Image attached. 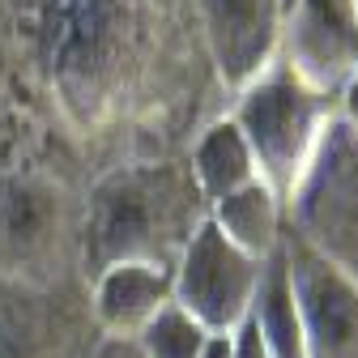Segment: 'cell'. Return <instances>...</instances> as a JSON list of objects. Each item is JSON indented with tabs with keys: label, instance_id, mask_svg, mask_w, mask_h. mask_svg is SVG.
<instances>
[{
	"label": "cell",
	"instance_id": "5b68a950",
	"mask_svg": "<svg viewBox=\"0 0 358 358\" xmlns=\"http://www.w3.org/2000/svg\"><path fill=\"white\" fill-rule=\"evenodd\" d=\"M286 227L358 282V137L333 124L329 141L286 205Z\"/></svg>",
	"mask_w": 358,
	"mask_h": 358
},
{
	"label": "cell",
	"instance_id": "52a82bcc",
	"mask_svg": "<svg viewBox=\"0 0 358 358\" xmlns=\"http://www.w3.org/2000/svg\"><path fill=\"white\" fill-rule=\"evenodd\" d=\"M171 282H175V294H171L175 307H184L209 337H231L252 311L260 260L227 243L222 231L205 217L196 235L188 239L184 256H179Z\"/></svg>",
	"mask_w": 358,
	"mask_h": 358
},
{
	"label": "cell",
	"instance_id": "9a60e30c",
	"mask_svg": "<svg viewBox=\"0 0 358 358\" xmlns=\"http://www.w3.org/2000/svg\"><path fill=\"white\" fill-rule=\"evenodd\" d=\"M132 345H137L141 358H201L205 345H209V333L188 316L184 307L166 303Z\"/></svg>",
	"mask_w": 358,
	"mask_h": 358
},
{
	"label": "cell",
	"instance_id": "2e32d148",
	"mask_svg": "<svg viewBox=\"0 0 358 358\" xmlns=\"http://www.w3.org/2000/svg\"><path fill=\"white\" fill-rule=\"evenodd\" d=\"M337 124L350 132V137H358V73L345 81V90L337 94Z\"/></svg>",
	"mask_w": 358,
	"mask_h": 358
},
{
	"label": "cell",
	"instance_id": "7a4b0ae2",
	"mask_svg": "<svg viewBox=\"0 0 358 358\" xmlns=\"http://www.w3.org/2000/svg\"><path fill=\"white\" fill-rule=\"evenodd\" d=\"M209 217L188 158H128L99 171L81 213V278L85 286L111 264L171 268Z\"/></svg>",
	"mask_w": 358,
	"mask_h": 358
},
{
	"label": "cell",
	"instance_id": "8992f818",
	"mask_svg": "<svg viewBox=\"0 0 358 358\" xmlns=\"http://www.w3.org/2000/svg\"><path fill=\"white\" fill-rule=\"evenodd\" d=\"M99 341L85 282H0V358H90Z\"/></svg>",
	"mask_w": 358,
	"mask_h": 358
},
{
	"label": "cell",
	"instance_id": "e0dca14e",
	"mask_svg": "<svg viewBox=\"0 0 358 358\" xmlns=\"http://www.w3.org/2000/svg\"><path fill=\"white\" fill-rule=\"evenodd\" d=\"M9 103V0H0V111Z\"/></svg>",
	"mask_w": 358,
	"mask_h": 358
},
{
	"label": "cell",
	"instance_id": "4fadbf2b",
	"mask_svg": "<svg viewBox=\"0 0 358 358\" xmlns=\"http://www.w3.org/2000/svg\"><path fill=\"white\" fill-rule=\"evenodd\" d=\"M248 324L256 329L268 358H307L303 320H299V303H294V286H290V268H286L282 248L268 260H260V282L252 294Z\"/></svg>",
	"mask_w": 358,
	"mask_h": 358
},
{
	"label": "cell",
	"instance_id": "5bb4252c",
	"mask_svg": "<svg viewBox=\"0 0 358 358\" xmlns=\"http://www.w3.org/2000/svg\"><path fill=\"white\" fill-rule=\"evenodd\" d=\"M188 171L196 179L205 205H213V201H222L227 192H235V188L252 184V179H260L256 158H252V145H248V137L239 132V124L231 115L205 124V132L196 137V145L188 154Z\"/></svg>",
	"mask_w": 358,
	"mask_h": 358
},
{
	"label": "cell",
	"instance_id": "ac0fdd59",
	"mask_svg": "<svg viewBox=\"0 0 358 358\" xmlns=\"http://www.w3.org/2000/svg\"><path fill=\"white\" fill-rule=\"evenodd\" d=\"M231 358H268L264 345H260V337H256V329L248 320L231 333Z\"/></svg>",
	"mask_w": 358,
	"mask_h": 358
},
{
	"label": "cell",
	"instance_id": "30bf717a",
	"mask_svg": "<svg viewBox=\"0 0 358 358\" xmlns=\"http://www.w3.org/2000/svg\"><path fill=\"white\" fill-rule=\"evenodd\" d=\"M192 13L205 56L231 94L278 64L286 0H192Z\"/></svg>",
	"mask_w": 358,
	"mask_h": 358
},
{
	"label": "cell",
	"instance_id": "44dd1931",
	"mask_svg": "<svg viewBox=\"0 0 358 358\" xmlns=\"http://www.w3.org/2000/svg\"><path fill=\"white\" fill-rule=\"evenodd\" d=\"M354 9H358V0H354Z\"/></svg>",
	"mask_w": 358,
	"mask_h": 358
},
{
	"label": "cell",
	"instance_id": "d6986e66",
	"mask_svg": "<svg viewBox=\"0 0 358 358\" xmlns=\"http://www.w3.org/2000/svg\"><path fill=\"white\" fill-rule=\"evenodd\" d=\"M90 358H141V354H137V345H132V341L103 337V341L94 345V354H90Z\"/></svg>",
	"mask_w": 358,
	"mask_h": 358
},
{
	"label": "cell",
	"instance_id": "ffe728a7",
	"mask_svg": "<svg viewBox=\"0 0 358 358\" xmlns=\"http://www.w3.org/2000/svg\"><path fill=\"white\" fill-rule=\"evenodd\" d=\"M201 358H231V337H209Z\"/></svg>",
	"mask_w": 358,
	"mask_h": 358
},
{
	"label": "cell",
	"instance_id": "3957f363",
	"mask_svg": "<svg viewBox=\"0 0 358 358\" xmlns=\"http://www.w3.org/2000/svg\"><path fill=\"white\" fill-rule=\"evenodd\" d=\"M90 179L52 145L26 141L0 158V282L69 286L81 278Z\"/></svg>",
	"mask_w": 358,
	"mask_h": 358
},
{
	"label": "cell",
	"instance_id": "277c9868",
	"mask_svg": "<svg viewBox=\"0 0 358 358\" xmlns=\"http://www.w3.org/2000/svg\"><path fill=\"white\" fill-rule=\"evenodd\" d=\"M231 120L252 145L260 179L282 196V205H290L337 124V99L316 94L273 64L260 81L239 90Z\"/></svg>",
	"mask_w": 358,
	"mask_h": 358
},
{
	"label": "cell",
	"instance_id": "7c38bea8",
	"mask_svg": "<svg viewBox=\"0 0 358 358\" xmlns=\"http://www.w3.org/2000/svg\"><path fill=\"white\" fill-rule=\"evenodd\" d=\"M209 222L222 231V239L235 243L243 256L268 260L282 248V235H286V205L264 179H252V184H243V188L227 192L222 201H213Z\"/></svg>",
	"mask_w": 358,
	"mask_h": 358
},
{
	"label": "cell",
	"instance_id": "ba28073f",
	"mask_svg": "<svg viewBox=\"0 0 358 358\" xmlns=\"http://www.w3.org/2000/svg\"><path fill=\"white\" fill-rule=\"evenodd\" d=\"M278 64L307 90L337 99L358 73V9L354 0H290L282 22Z\"/></svg>",
	"mask_w": 358,
	"mask_h": 358
},
{
	"label": "cell",
	"instance_id": "6da1fadb",
	"mask_svg": "<svg viewBox=\"0 0 358 358\" xmlns=\"http://www.w3.org/2000/svg\"><path fill=\"white\" fill-rule=\"evenodd\" d=\"M192 0H9V103L85 179L145 154L184 77Z\"/></svg>",
	"mask_w": 358,
	"mask_h": 358
},
{
	"label": "cell",
	"instance_id": "8fae6325",
	"mask_svg": "<svg viewBox=\"0 0 358 358\" xmlns=\"http://www.w3.org/2000/svg\"><path fill=\"white\" fill-rule=\"evenodd\" d=\"M175 282L171 268L158 264H111L90 282V311L103 337L115 341H137L150 320L171 303Z\"/></svg>",
	"mask_w": 358,
	"mask_h": 358
},
{
	"label": "cell",
	"instance_id": "9c48e42d",
	"mask_svg": "<svg viewBox=\"0 0 358 358\" xmlns=\"http://www.w3.org/2000/svg\"><path fill=\"white\" fill-rule=\"evenodd\" d=\"M282 256L290 268L307 358H358V282H350L290 227L282 235Z\"/></svg>",
	"mask_w": 358,
	"mask_h": 358
}]
</instances>
